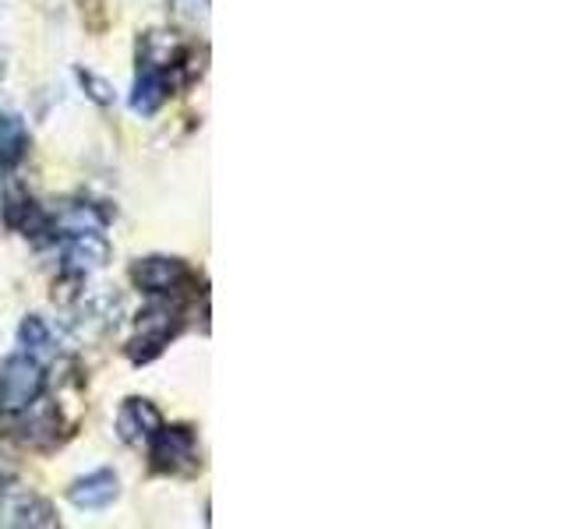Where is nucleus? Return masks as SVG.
Returning a JSON list of instances; mask_svg holds the SVG:
<instances>
[{"label":"nucleus","instance_id":"f257e3e1","mask_svg":"<svg viewBox=\"0 0 565 529\" xmlns=\"http://www.w3.org/2000/svg\"><path fill=\"white\" fill-rule=\"evenodd\" d=\"M43 392V367L36 357H8L0 367V410L19 413Z\"/></svg>","mask_w":565,"mask_h":529},{"label":"nucleus","instance_id":"f03ea898","mask_svg":"<svg viewBox=\"0 0 565 529\" xmlns=\"http://www.w3.org/2000/svg\"><path fill=\"white\" fill-rule=\"evenodd\" d=\"M0 522L4 526H54V508L22 484H8L0 491Z\"/></svg>","mask_w":565,"mask_h":529},{"label":"nucleus","instance_id":"7ed1b4c3","mask_svg":"<svg viewBox=\"0 0 565 529\" xmlns=\"http://www.w3.org/2000/svg\"><path fill=\"white\" fill-rule=\"evenodd\" d=\"M177 329V311L170 308H149L146 314L138 318V335L131 343V357L135 360H149L163 349V343L174 335Z\"/></svg>","mask_w":565,"mask_h":529},{"label":"nucleus","instance_id":"20e7f679","mask_svg":"<svg viewBox=\"0 0 565 529\" xmlns=\"http://www.w3.org/2000/svg\"><path fill=\"white\" fill-rule=\"evenodd\" d=\"M195 459V438L187 427H160L152 435V462L160 470H181Z\"/></svg>","mask_w":565,"mask_h":529},{"label":"nucleus","instance_id":"39448f33","mask_svg":"<svg viewBox=\"0 0 565 529\" xmlns=\"http://www.w3.org/2000/svg\"><path fill=\"white\" fill-rule=\"evenodd\" d=\"M65 262L68 272H96L109 262V244L106 237H100V230H85V233H71L65 244Z\"/></svg>","mask_w":565,"mask_h":529},{"label":"nucleus","instance_id":"423d86ee","mask_svg":"<svg viewBox=\"0 0 565 529\" xmlns=\"http://www.w3.org/2000/svg\"><path fill=\"white\" fill-rule=\"evenodd\" d=\"M160 427H163V416L149 403V399H131V403L124 406L117 416V430H120L124 441H138L141 435L152 438Z\"/></svg>","mask_w":565,"mask_h":529},{"label":"nucleus","instance_id":"0eeeda50","mask_svg":"<svg viewBox=\"0 0 565 529\" xmlns=\"http://www.w3.org/2000/svg\"><path fill=\"white\" fill-rule=\"evenodd\" d=\"M184 279V265L177 258H149L135 268V283L146 294H170Z\"/></svg>","mask_w":565,"mask_h":529},{"label":"nucleus","instance_id":"6e6552de","mask_svg":"<svg viewBox=\"0 0 565 529\" xmlns=\"http://www.w3.org/2000/svg\"><path fill=\"white\" fill-rule=\"evenodd\" d=\"M114 498H117V476L109 470L89 473L85 480H78L71 487V502L78 508H106Z\"/></svg>","mask_w":565,"mask_h":529},{"label":"nucleus","instance_id":"1a4fd4ad","mask_svg":"<svg viewBox=\"0 0 565 529\" xmlns=\"http://www.w3.org/2000/svg\"><path fill=\"white\" fill-rule=\"evenodd\" d=\"M25 421H22V438L28 445H50L57 438V410L46 403V399H33V403L25 406Z\"/></svg>","mask_w":565,"mask_h":529},{"label":"nucleus","instance_id":"9d476101","mask_svg":"<svg viewBox=\"0 0 565 529\" xmlns=\"http://www.w3.org/2000/svg\"><path fill=\"white\" fill-rule=\"evenodd\" d=\"M138 54H141V64H146V68H155V71L174 68V64L181 60V39L174 36V32H149V36L141 39Z\"/></svg>","mask_w":565,"mask_h":529},{"label":"nucleus","instance_id":"9b49d317","mask_svg":"<svg viewBox=\"0 0 565 529\" xmlns=\"http://www.w3.org/2000/svg\"><path fill=\"white\" fill-rule=\"evenodd\" d=\"M163 100H166V78H163V71L146 68V71L138 74V82H135V100H131L135 114L149 117V114H155V110L163 106Z\"/></svg>","mask_w":565,"mask_h":529},{"label":"nucleus","instance_id":"f8f14e48","mask_svg":"<svg viewBox=\"0 0 565 529\" xmlns=\"http://www.w3.org/2000/svg\"><path fill=\"white\" fill-rule=\"evenodd\" d=\"M25 146H28L25 124L11 114H0V166L19 163V159L25 156Z\"/></svg>","mask_w":565,"mask_h":529},{"label":"nucleus","instance_id":"ddd939ff","mask_svg":"<svg viewBox=\"0 0 565 529\" xmlns=\"http://www.w3.org/2000/svg\"><path fill=\"white\" fill-rule=\"evenodd\" d=\"M57 230L60 233H85V230H103V216L92 205H71L57 216Z\"/></svg>","mask_w":565,"mask_h":529},{"label":"nucleus","instance_id":"4468645a","mask_svg":"<svg viewBox=\"0 0 565 529\" xmlns=\"http://www.w3.org/2000/svg\"><path fill=\"white\" fill-rule=\"evenodd\" d=\"M22 343L33 357H50L54 353V340H50V329L43 325V318H25L22 325Z\"/></svg>","mask_w":565,"mask_h":529},{"label":"nucleus","instance_id":"2eb2a0df","mask_svg":"<svg viewBox=\"0 0 565 529\" xmlns=\"http://www.w3.org/2000/svg\"><path fill=\"white\" fill-rule=\"evenodd\" d=\"M78 78H82L89 100H96L100 106H109V103H114V85H109V82H103V78H96L92 71H78Z\"/></svg>","mask_w":565,"mask_h":529},{"label":"nucleus","instance_id":"dca6fc26","mask_svg":"<svg viewBox=\"0 0 565 529\" xmlns=\"http://www.w3.org/2000/svg\"><path fill=\"white\" fill-rule=\"evenodd\" d=\"M82 279H85L82 272H65V276H60L57 286H54V300L65 303V308H68V303H74L78 294H82V290H78V286H82Z\"/></svg>","mask_w":565,"mask_h":529}]
</instances>
